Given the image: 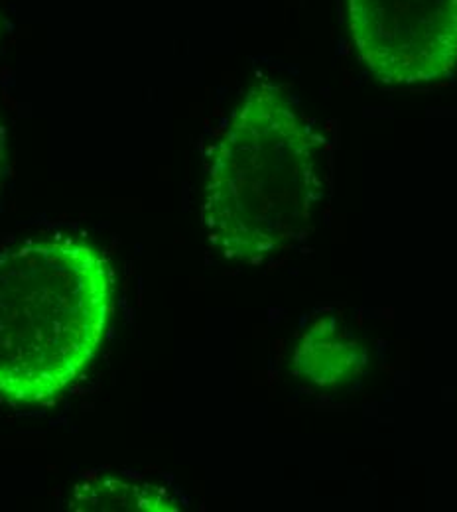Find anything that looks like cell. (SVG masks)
Instances as JSON below:
<instances>
[{"label":"cell","instance_id":"6da1fadb","mask_svg":"<svg viewBox=\"0 0 457 512\" xmlns=\"http://www.w3.org/2000/svg\"><path fill=\"white\" fill-rule=\"evenodd\" d=\"M324 138L284 85L253 83L207 164L201 221L227 260L261 264L304 241L324 193Z\"/></svg>","mask_w":457,"mask_h":512},{"label":"cell","instance_id":"7a4b0ae2","mask_svg":"<svg viewBox=\"0 0 457 512\" xmlns=\"http://www.w3.org/2000/svg\"><path fill=\"white\" fill-rule=\"evenodd\" d=\"M115 278L93 245L69 237L0 253V400H56L95 361L113 316Z\"/></svg>","mask_w":457,"mask_h":512},{"label":"cell","instance_id":"3957f363","mask_svg":"<svg viewBox=\"0 0 457 512\" xmlns=\"http://www.w3.org/2000/svg\"><path fill=\"white\" fill-rule=\"evenodd\" d=\"M359 62L381 83L418 87L457 69V0H347Z\"/></svg>","mask_w":457,"mask_h":512},{"label":"cell","instance_id":"277c9868","mask_svg":"<svg viewBox=\"0 0 457 512\" xmlns=\"http://www.w3.org/2000/svg\"><path fill=\"white\" fill-rule=\"evenodd\" d=\"M367 365V349L331 316L314 321L304 331L292 357L298 379L333 390L359 379Z\"/></svg>","mask_w":457,"mask_h":512},{"label":"cell","instance_id":"5b68a950","mask_svg":"<svg viewBox=\"0 0 457 512\" xmlns=\"http://www.w3.org/2000/svg\"><path fill=\"white\" fill-rule=\"evenodd\" d=\"M67 509L77 512H168L178 511L180 507L164 487L129 477L91 475L73 487Z\"/></svg>","mask_w":457,"mask_h":512},{"label":"cell","instance_id":"8992f818","mask_svg":"<svg viewBox=\"0 0 457 512\" xmlns=\"http://www.w3.org/2000/svg\"><path fill=\"white\" fill-rule=\"evenodd\" d=\"M0 36H2V20H0ZM6 176H8V158H6V130L0 117V195L4 192L6 186Z\"/></svg>","mask_w":457,"mask_h":512}]
</instances>
